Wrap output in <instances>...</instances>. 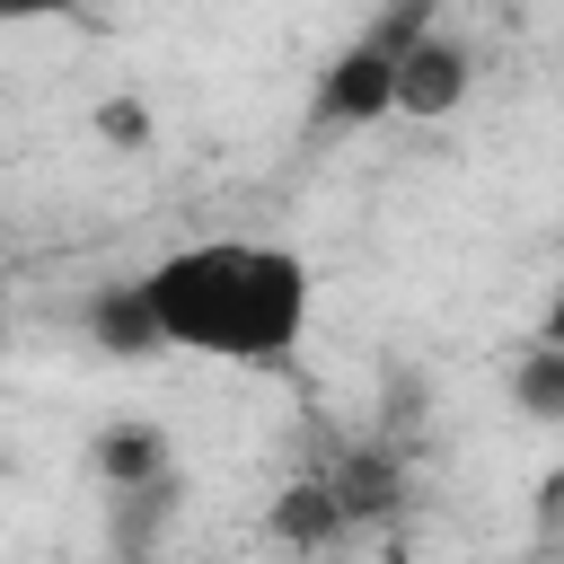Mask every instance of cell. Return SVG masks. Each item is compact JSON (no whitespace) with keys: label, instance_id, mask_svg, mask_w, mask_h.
Segmentation results:
<instances>
[{"label":"cell","instance_id":"cell-4","mask_svg":"<svg viewBox=\"0 0 564 564\" xmlns=\"http://www.w3.org/2000/svg\"><path fill=\"white\" fill-rule=\"evenodd\" d=\"M88 335H97V352H115V361L167 352V344H159V317H150V300H141V273H132V282H106V291L88 300Z\"/></svg>","mask_w":564,"mask_h":564},{"label":"cell","instance_id":"cell-6","mask_svg":"<svg viewBox=\"0 0 564 564\" xmlns=\"http://www.w3.org/2000/svg\"><path fill=\"white\" fill-rule=\"evenodd\" d=\"M97 467H106V485H150V476H167V449H159V432H106Z\"/></svg>","mask_w":564,"mask_h":564},{"label":"cell","instance_id":"cell-1","mask_svg":"<svg viewBox=\"0 0 564 564\" xmlns=\"http://www.w3.org/2000/svg\"><path fill=\"white\" fill-rule=\"evenodd\" d=\"M141 300L159 317L167 352H212L238 370H282L308 335V264L264 238H203L141 273Z\"/></svg>","mask_w":564,"mask_h":564},{"label":"cell","instance_id":"cell-2","mask_svg":"<svg viewBox=\"0 0 564 564\" xmlns=\"http://www.w3.org/2000/svg\"><path fill=\"white\" fill-rule=\"evenodd\" d=\"M432 26V9L423 0H405L397 18H379L370 35H352L326 70H317V97H308V123L317 132H344V123H379L388 115V97H397V53L414 44Z\"/></svg>","mask_w":564,"mask_h":564},{"label":"cell","instance_id":"cell-7","mask_svg":"<svg viewBox=\"0 0 564 564\" xmlns=\"http://www.w3.org/2000/svg\"><path fill=\"white\" fill-rule=\"evenodd\" d=\"M88 0H0V26H35V18H70Z\"/></svg>","mask_w":564,"mask_h":564},{"label":"cell","instance_id":"cell-5","mask_svg":"<svg viewBox=\"0 0 564 564\" xmlns=\"http://www.w3.org/2000/svg\"><path fill=\"white\" fill-rule=\"evenodd\" d=\"M511 405H520L529 423H564V344H555V335H538V344L511 361Z\"/></svg>","mask_w":564,"mask_h":564},{"label":"cell","instance_id":"cell-8","mask_svg":"<svg viewBox=\"0 0 564 564\" xmlns=\"http://www.w3.org/2000/svg\"><path fill=\"white\" fill-rule=\"evenodd\" d=\"M546 335H555V344H564V308H555V317H546Z\"/></svg>","mask_w":564,"mask_h":564},{"label":"cell","instance_id":"cell-9","mask_svg":"<svg viewBox=\"0 0 564 564\" xmlns=\"http://www.w3.org/2000/svg\"><path fill=\"white\" fill-rule=\"evenodd\" d=\"M115 564H159V555H115Z\"/></svg>","mask_w":564,"mask_h":564},{"label":"cell","instance_id":"cell-3","mask_svg":"<svg viewBox=\"0 0 564 564\" xmlns=\"http://www.w3.org/2000/svg\"><path fill=\"white\" fill-rule=\"evenodd\" d=\"M476 88V53L458 44V35H441V26H423L405 53H397V97H388V115H449L458 97Z\"/></svg>","mask_w":564,"mask_h":564}]
</instances>
